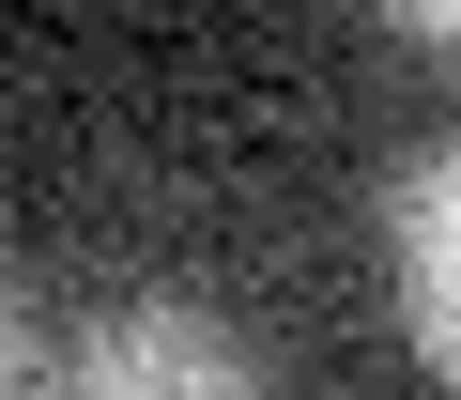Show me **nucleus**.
<instances>
[{
    "instance_id": "nucleus-1",
    "label": "nucleus",
    "mask_w": 461,
    "mask_h": 400,
    "mask_svg": "<svg viewBox=\"0 0 461 400\" xmlns=\"http://www.w3.org/2000/svg\"><path fill=\"white\" fill-rule=\"evenodd\" d=\"M62 400H262V354L200 293H108L62 354Z\"/></svg>"
},
{
    "instance_id": "nucleus-2",
    "label": "nucleus",
    "mask_w": 461,
    "mask_h": 400,
    "mask_svg": "<svg viewBox=\"0 0 461 400\" xmlns=\"http://www.w3.org/2000/svg\"><path fill=\"white\" fill-rule=\"evenodd\" d=\"M384 262H400V323H415V354L461 385V139H430V154L400 169Z\"/></svg>"
},
{
    "instance_id": "nucleus-3",
    "label": "nucleus",
    "mask_w": 461,
    "mask_h": 400,
    "mask_svg": "<svg viewBox=\"0 0 461 400\" xmlns=\"http://www.w3.org/2000/svg\"><path fill=\"white\" fill-rule=\"evenodd\" d=\"M0 400H32V323H16V277H0Z\"/></svg>"
},
{
    "instance_id": "nucleus-4",
    "label": "nucleus",
    "mask_w": 461,
    "mask_h": 400,
    "mask_svg": "<svg viewBox=\"0 0 461 400\" xmlns=\"http://www.w3.org/2000/svg\"><path fill=\"white\" fill-rule=\"evenodd\" d=\"M384 16H400L415 47H446V62H461V0H384Z\"/></svg>"
}]
</instances>
